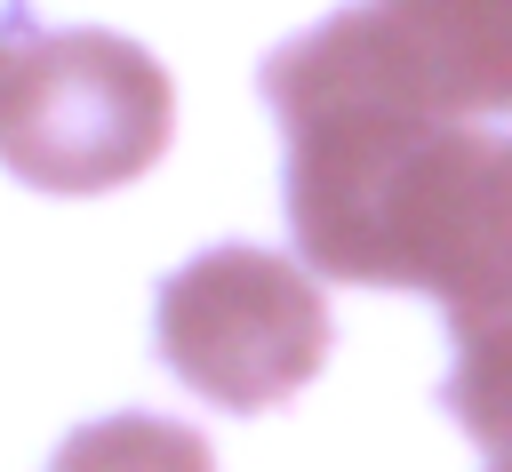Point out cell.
Masks as SVG:
<instances>
[{
    "instance_id": "cell-1",
    "label": "cell",
    "mask_w": 512,
    "mask_h": 472,
    "mask_svg": "<svg viewBox=\"0 0 512 472\" xmlns=\"http://www.w3.org/2000/svg\"><path fill=\"white\" fill-rule=\"evenodd\" d=\"M0 168L32 192H112L168 152L176 88L152 48L88 24H32L24 8L0 16Z\"/></svg>"
},
{
    "instance_id": "cell-2",
    "label": "cell",
    "mask_w": 512,
    "mask_h": 472,
    "mask_svg": "<svg viewBox=\"0 0 512 472\" xmlns=\"http://www.w3.org/2000/svg\"><path fill=\"white\" fill-rule=\"evenodd\" d=\"M160 360L216 408L256 416L304 392L328 360L320 280L264 248H208L160 280Z\"/></svg>"
},
{
    "instance_id": "cell-3",
    "label": "cell",
    "mask_w": 512,
    "mask_h": 472,
    "mask_svg": "<svg viewBox=\"0 0 512 472\" xmlns=\"http://www.w3.org/2000/svg\"><path fill=\"white\" fill-rule=\"evenodd\" d=\"M312 32L424 112H512V0H352Z\"/></svg>"
},
{
    "instance_id": "cell-4",
    "label": "cell",
    "mask_w": 512,
    "mask_h": 472,
    "mask_svg": "<svg viewBox=\"0 0 512 472\" xmlns=\"http://www.w3.org/2000/svg\"><path fill=\"white\" fill-rule=\"evenodd\" d=\"M424 296L448 304V328L512 320V136L472 128L424 256Z\"/></svg>"
},
{
    "instance_id": "cell-5",
    "label": "cell",
    "mask_w": 512,
    "mask_h": 472,
    "mask_svg": "<svg viewBox=\"0 0 512 472\" xmlns=\"http://www.w3.org/2000/svg\"><path fill=\"white\" fill-rule=\"evenodd\" d=\"M48 472H216L208 440L192 424H168V416H96L80 424Z\"/></svg>"
},
{
    "instance_id": "cell-6",
    "label": "cell",
    "mask_w": 512,
    "mask_h": 472,
    "mask_svg": "<svg viewBox=\"0 0 512 472\" xmlns=\"http://www.w3.org/2000/svg\"><path fill=\"white\" fill-rule=\"evenodd\" d=\"M440 408H448L496 464H512V320L456 328V360H448Z\"/></svg>"
},
{
    "instance_id": "cell-7",
    "label": "cell",
    "mask_w": 512,
    "mask_h": 472,
    "mask_svg": "<svg viewBox=\"0 0 512 472\" xmlns=\"http://www.w3.org/2000/svg\"><path fill=\"white\" fill-rule=\"evenodd\" d=\"M0 48H8V32H0Z\"/></svg>"
},
{
    "instance_id": "cell-8",
    "label": "cell",
    "mask_w": 512,
    "mask_h": 472,
    "mask_svg": "<svg viewBox=\"0 0 512 472\" xmlns=\"http://www.w3.org/2000/svg\"><path fill=\"white\" fill-rule=\"evenodd\" d=\"M496 472H512V464H496Z\"/></svg>"
}]
</instances>
